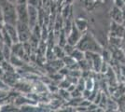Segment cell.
Masks as SVG:
<instances>
[{"instance_id":"6da1fadb","label":"cell","mask_w":125,"mask_h":112,"mask_svg":"<svg viewBox=\"0 0 125 112\" xmlns=\"http://www.w3.org/2000/svg\"><path fill=\"white\" fill-rule=\"evenodd\" d=\"M1 9L3 12V17L5 23H10V24H14L16 25L18 18H17V11H16V5L12 4L10 2L4 0L1 2Z\"/></svg>"},{"instance_id":"ba28073f","label":"cell","mask_w":125,"mask_h":112,"mask_svg":"<svg viewBox=\"0 0 125 112\" xmlns=\"http://www.w3.org/2000/svg\"><path fill=\"white\" fill-rule=\"evenodd\" d=\"M28 0H16L15 5H22V4H27Z\"/></svg>"},{"instance_id":"52a82bcc","label":"cell","mask_w":125,"mask_h":112,"mask_svg":"<svg viewBox=\"0 0 125 112\" xmlns=\"http://www.w3.org/2000/svg\"><path fill=\"white\" fill-rule=\"evenodd\" d=\"M5 25V21H4V17H3V12H2V9L0 6V30L4 27Z\"/></svg>"},{"instance_id":"3957f363","label":"cell","mask_w":125,"mask_h":112,"mask_svg":"<svg viewBox=\"0 0 125 112\" xmlns=\"http://www.w3.org/2000/svg\"><path fill=\"white\" fill-rule=\"evenodd\" d=\"M16 11H17V18L18 21L21 22H26L28 23V9H27V4H22V5H16Z\"/></svg>"},{"instance_id":"7a4b0ae2","label":"cell","mask_w":125,"mask_h":112,"mask_svg":"<svg viewBox=\"0 0 125 112\" xmlns=\"http://www.w3.org/2000/svg\"><path fill=\"white\" fill-rule=\"evenodd\" d=\"M16 28L18 32V37L20 42H26L30 39L32 36L31 27L26 22H21V21H17L16 23Z\"/></svg>"},{"instance_id":"277c9868","label":"cell","mask_w":125,"mask_h":112,"mask_svg":"<svg viewBox=\"0 0 125 112\" xmlns=\"http://www.w3.org/2000/svg\"><path fill=\"white\" fill-rule=\"evenodd\" d=\"M27 9H28V24L30 27L34 28L37 23V9L36 6H33L31 4H27Z\"/></svg>"},{"instance_id":"5b68a950","label":"cell","mask_w":125,"mask_h":112,"mask_svg":"<svg viewBox=\"0 0 125 112\" xmlns=\"http://www.w3.org/2000/svg\"><path fill=\"white\" fill-rule=\"evenodd\" d=\"M4 29H5L6 32L8 33V35L11 38L12 42L13 43L19 42V37H18V32H17L16 25H14V24H10V23H5Z\"/></svg>"},{"instance_id":"8992f818","label":"cell","mask_w":125,"mask_h":112,"mask_svg":"<svg viewBox=\"0 0 125 112\" xmlns=\"http://www.w3.org/2000/svg\"><path fill=\"white\" fill-rule=\"evenodd\" d=\"M113 19H114V21L116 22H118V23H120V22H122V19H123V14H122V12L119 10V9H115V10L113 11Z\"/></svg>"},{"instance_id":"30bf717a","label":"cell","mask_w":125,"mask_h":112,"mask_svg":"<svg viewBox=\"0 0 125 112\" xmlns=\"http://www.w3.org/2000/svg\"><path fill=\"white\" fill-rule=\"evenodd\" d=\"M124 25H125V24H124Z\"/></svg>"},{"instance_id":"9c48e42d","label":"cell","mask_w":125,"mask_h":112,"mask_svg":"<svg viewBox=\"0 0 125 112\" xmlns=\"http://www.w3.org/2000/svg\"><path fill=\"white\" fill-rule=\"evenodd\" d=\"M7 1L10 2V3H12V4H15V3H16V0H7Z\"/></svg>"}]
</instances>
